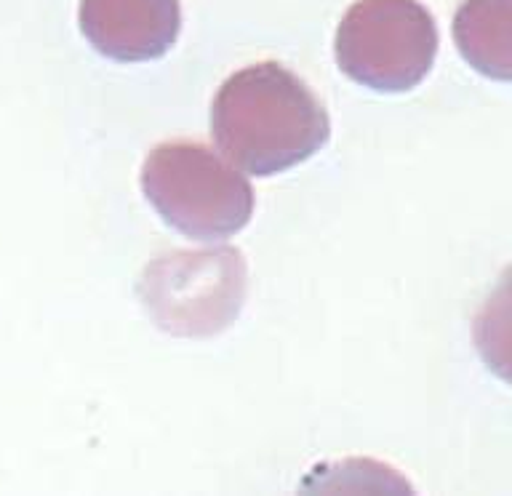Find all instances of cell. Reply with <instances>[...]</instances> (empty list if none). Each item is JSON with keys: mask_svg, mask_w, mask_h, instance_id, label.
<instances>
[{"mask_svg": "<svg viewBox=\"0 0 512 496\" xmlns=\"http://www.w3.org/2000/svg\"><path fill=\"white\" fill-rule=\"evenodd\" d=\"M438 24L419 0H355L336 27L339 70L379 94H403L430 75Z\"/></svg>", "mask_w": 512, "mask_h": 496, "instance_id": "obj_3", "label": "cell"}, {"mask_svg": "<svg viewBox=\"0 0 512 496\" xmlns=\"http://www.w3.org/2000/svg\"><path fill=\"white\" fill-rule=\"evenodd\" d=\"M510 0H464L454 19L459 54L478 72L510 80Z\"/></svg>", "mask_w": 512, "mask_h": 496, "instance_id": "obj_6", "label": "cell"}, {"mask_svg": "<svg viewBox=\"0 0 512 496\" xmlns=\"http://www.w3.org/2000/svg\"><path fill=\"white\" fill-rule=\"evenodd\" d=\"M246 262L238 248L171 251L139 278V299L155 326L176 336H214L246 302Z\"/></svg>", "mask_w": 512, "mask_h": 496, "instance_id": "obj_4", "label": "cell"}, {"mask_svg": "<svg viewBox=\"0 0 512 496\" xmlns=\"http://www.w3.org/2000/svg\"><path fill=\"white\" fill-rule=\"evenodd\" d=\"M139 182L163 222L192 240H227L254 216L256 195L248 176L203 142L155 144Z\"/></svg>", "mask_w": 512, "mask_h": 496, "instance_id": "obj_2", "label": "cell"}, {"mask_svg": "<svg viewBox=\"0 0 512 496\" xmlns=\"http://www.w3.org/2000/svg\"><path fill=\"white\" fill-rule=\"evenodd\" d=\"M211 136L243 174L275 176L318 155L331 118L315 91L278 62L240 67L211 104Z\"/></svg>", "mask_w": 512, "mask_h": 496, "instance_id": "obj_1", "label": "cell"}, {"mask_svg": "<svg viewBox=\"0 0 512 496\" xmlns=\"http://www.w3.org/2000/svg\"><path fill=\"white\" fill-rule=\"evenodd\" d=\"M80 32L112 62H152L182 32L179 0H80Z\"/></svg>", "mask_w": 512, "mask_h": 496, "instance_id": "obj_5", "label": "cell"}]
</instances>
